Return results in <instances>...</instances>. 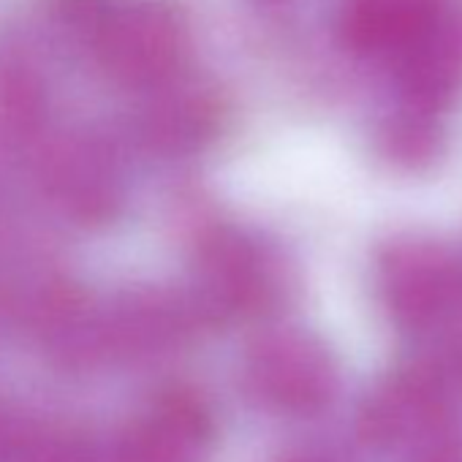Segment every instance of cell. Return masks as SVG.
Returning <instances> with one entry per match:
<instances>
[{
	"mask_svg": "<svg viewBox=\"0 0 462 462\" xmlns=\"http://www.w3.org/2000/svg\"><path fill=\"white\" fill-rule=\"evenodd\" d=\"M440 14V0H346L340 31L359 52L402 55Z\"/></svg>",
	"mask_w": 462,
	"mask_h": 462,
	"instance_id": "cell-1",
	"label": "cell"
},
{
	"mask_svg": "<svg viewBox=\"0 0 462 462\" xmlns=\"http://www.w3.org/2000/svg\"><path fill=\"white\" fill-rule=\"evenodd\" d=\"M180 47L177 25L158 9H134L112 20L101 33V52L115 71L152 77L171 66Z\"/></svg>",
	"mask_w": 462,
	"mask_h": 462,
	"instance_id": "cell-2",
	"label": "cell"
},
{
	"mask_svg": "<svg viewBox=\"0 0 462 462\" xmlns=\"http://www.w3.org/2000/svg\"><path fill=\"white\" fill-rule=\"evenodd\" d=\"M405 79L416 93H443L462 82V12H443L402 52Z\"/></svg>",
	"mask_w": 462,
	"mask_h": 462,
	"instance_id": "cell-3",
	"label": "cell"
}]
</instances>
